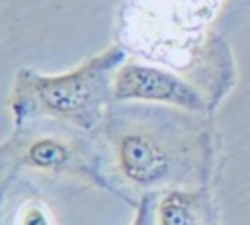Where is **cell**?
<instances>
[{
    "instance_id": "6da1fadb",
    "label": "cell",
    "mask_w": 250,
    "mask_h": 225,
    "mask_svg": "<svg viewBox=\"0 0 250 225\" xmlns=\"http://www.w3.org/2000/svg\"><path fill=\"white\" fill-rule=\"evenodd\" d=\"M117 176L143 190L201 188L211 160L205 117L152 104H113L100 125Z\"/></svg>"
},
{
    "instance_id": "7a4b0ae2",
    "label": "cell",
    "mask_w": 250,
    "mask_h": 225,
    "mask_svg": "<svg viewBox=\"0 0 250 225\" xmlns=\"http://www.w3.org/2000/svg\"><path fill=\"white\" fill-rule=\"evenodd\" d=\"M123 61L125 51L111 45L64 72L20 68L10 96L14 121L51 119L86 133L100 127L113 106V74Z\"/></svg>"
},
{
    "instance_id": "3957f363",
    "label": "cell",
    "mask_w": 250,
    "mask_h": 225,
    "mask_svg": "<svg viewBox=\"0 0 250 225\" xmlns=\"http://www.w3.org/2000/svg\"><path fill=\"white\" fill-rule=\"evenodd\" d=\"M86 131L51 119L18 121L2 145L4 162L43 174H66L104 184L100 155Z\"/></svg>"
},
{
    "instance_id": "277c9868",
    "label": "cell",
    "mask_w": 250,
    "mask_h": 225,
    "mask_svg": "<svg viewBox=\"0 0 250 225\" xmlns=\"http://www.w3.org/2000/svg\"><path fill=\"white\" fill-rule=\"evenodd\" d=\"M113 104H152L205 115V94L188 78L141 61H123L113 74Z\"/></svg>"
},
{
    "instance_id": "5b68a950",
    "label": "cell",
    "mask_w": 250,
    "mask_h": 225,
    "mask_svg": "<svg viewBox=\"0 0 250 225\" xmlns=\"http://www.w3.org/2000/svg\"><path fill=\"white\" fill-rule=\"evenodd\" d=\"M209 205L201 188H172L154 203L156 225H205Z\"/></svg>"
},
{
    "instance_id": "8992f818",
    "label": "cell",
    "mask_w": 250,
    "mask_h": 225,
    "mask_svg": "<svg viewBox=\"0 0 250 225\" xmlns=\"http://www.w3.org/2000/svg\"><path fill=\"white\" fill-rule=\"evenodd\" d=\"M14 225H55L49 207L41 202H27L20 207Z\"/></svg>"
},
{
    "instance_id": "52a82bcc",
    "label": "cell",
    "mask_w": 250,
    "mask_h": 225,
    "mask_svg": "<svg viewBox=\"0 0 250 225\" xmlns=\"http://www.w3.org/2000/svg\"><path fill=\"white\" fill-rule=\"evenodd\" d=\"M154 203H156L154 194H143L139 203H137L131 225H156V221H154Z\"/></svg>"
}]
</instances>
